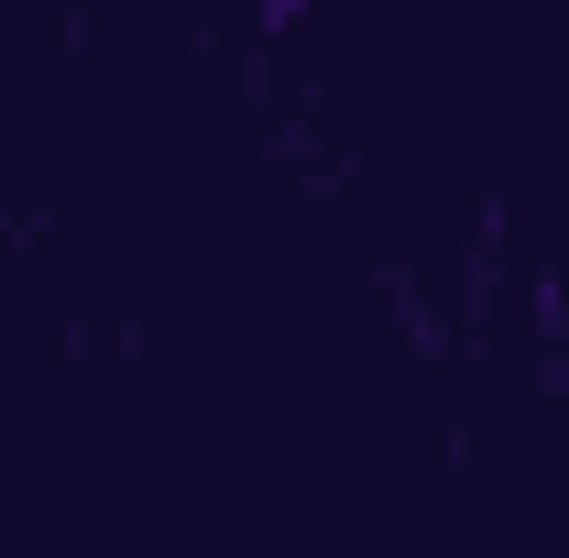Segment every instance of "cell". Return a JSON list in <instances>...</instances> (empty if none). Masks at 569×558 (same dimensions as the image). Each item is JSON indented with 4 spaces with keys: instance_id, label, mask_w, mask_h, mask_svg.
<instances>
[{
    "instance_id": "6da1fadb",
    "label": "cell",
    "mask_w": 569,
    "mask_h": 558,
    "mask_svg": "<svg viewBox=\"0 0 569 558\" xmlns=\"http://www.w3.org/2000/svg\"><path fill=\"white\" fill-rule=\"evenodd\" d=\"M219 11H230L252 44H296V33H307V0H219Z\"/></svg>"
}]
</instances>
